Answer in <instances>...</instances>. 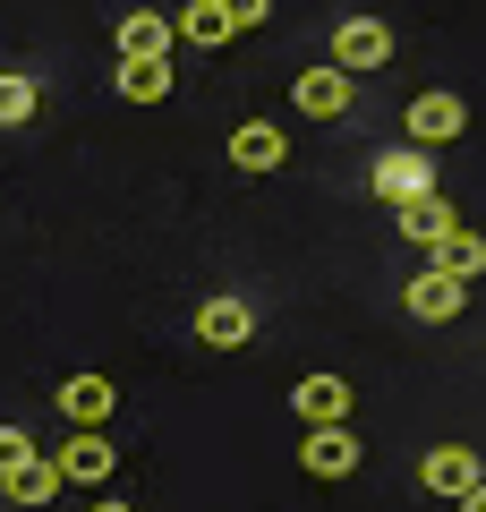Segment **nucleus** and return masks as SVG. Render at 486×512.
Wrapping results in <instances>:
<instances>
[{"label": "nucleus", "mask_w": 486, "mask_h": 512, "mask_svg": "<svg viewBox=\"0 0 486 512\" xmlns=\"http://www.w3.org/2000/svg\"><path fill=\"white\" fill-rule=\"evenodd\" d=\"M401 128H410V146H452V137H469V103L435 86L418 103H401Z\"/></svg>", "instance_id": "f257e3e1"}, {"label": "nucleus", "mask_w": 486, "mask_h": 512, "mask_svg": "<svg viewBox=\"0 0 486 512\" xmlns=\"http://www.w3.org/2000/svg\"><path fill=\"white\" fill-rule=\"evenodd\" d=\"M52 470H60V487H103V478L120 470V444H111L103 427H77V436L52 453Z\"/></svg>", "instance_id": "f03ea898"}, {"label": "nucleus", "mask_w": 486, "mask_h": 512, "mask_svg": "<svg viewBox=\"0 0 486 512\" xmlns=\"http://www.w3.org/2000/svg\"><path fill=\"white\" fill-rule=\"evenodd\" d=\"M367 188H376L384 205H410V197H427V188H435V163H427V146H393V154H376Z\"/></svg>", "instance_id": "7ed1b4c3"}, {"label": "nucleus", "mask_w": 486, "mask_h": 512, "mask_svg": "<svg viewBox=\"0 0 486 512\" xmlns=\"http://www.w3.org/2000/svg\"><path fill=\"white\" fill-rule=\"evenodd\" d=\"M384 60H393V26L384 18H342L333 26V69L367 77V69H384Z\"/></svg>", "instance_id": "20e7f679"}, {"label": "nucleus", "mask_w": 486, "mask_h": 512, "mask_svg": "<svg viewBox=\"0 0 486 512\" xmlns=\"http://www.w3.org/2000/svg\"><path fill=\"white\" fill-rule=\"evenodd\" d=\"M290 103H299L307 120H350V103H359V77L324 60V69H307L299 86H290Z\"/></svg>", "instance_id": "39448f33"}, {"label": "nucleus", "mask_w": 486, "mask_h": 512, "mask_svg": "<svg viewBox=\"0 0 486 512\" xmlns=\"http://www.w3.org/2000/svg\"><path fill=\"white\" fill-rule=\"evenodd\" d=\"M350 402H359L350 376H299L290 384V410H299L307 427H350Z\"/></svg>", "instance_id": "423d86ee"}, {"label": "nucleus", "mask_w": 486, "mask_h": 512, "mask_svg": "<svg viewBox=\"0 0 486 512\" xmlns=\"http://www.w3.org/2000/svg\"><path fill=\"white\" fill-rule=\"evenodd\" d=\"M401 308H410L418 325H452V316L469 308V291H461L452 274H435V265H418V274H410V291H401Z\"/></svg>", "instance_id": "0eeeda50"}, {"label": "nucleus", "mask_w": 486, "mask_h": 512, "mask_svg": "<svg viewBox=\"0 0 486 512\" xmlns=\"http://www.w3.org/2000/svg\"><path fill=\"white\" fill-rule=\"evenodd\" d=\"M52 402H60V419H69V427H103L111 410H120V384H111V376H60Z\"/></svg>", "instance_id": "6e6552de"}, {"label": "nucleus", "mask_w": 486, "mask_h": 512, "mask_svg": "<svg viewBox=\"0 0 486 512\" xmlns=\"http://www.w3.org/2000/svg\"><path fill=\"white\" fill-rule=\"evenodd\" d=\"M197 342L205 350H248L256 342V308L248 299H205L197 308Z\"/></svg>", "instance_id": "1a4fd4ad"}, {"label": "nucleus", "mask_w": 486, "mask_h": 512, "mask_svg": "<svg viewBox=\"0 0 486 512\" xmlns=\"http://www.w3.org/2000/svg\"><path fill=\"white\" fill-rule=\"evenodd\" d=\"M299 470L307 478H350V470H359V436H350V427H307Z\"/></svg>", "instance_id": "9d476101"}, {"label": "nucleus", "mask_w": 486, "mask_h": 512, "mask_svg": "<svg viewBox=\"0 0 486 512\" xmlns=\"http://www.w3.org/2000/svg\"><path fill=\"white\" fill-rule=\"evenodd\" d=\"M418 478H427V495H452V504H461L486 470H478V453H469V444H435V453L418 461Z\"/></svg>", "instance_id": "9b49d317"}, {"label": "nucleus", "mask_w": 486, "mask_h": 512, "mask_svg": "<svg viewBox=\"0 0 486 512\" xmlns=\"http://www.w3.org/2000/svg\"><path fill=\"white\" fill-rule=\"evenodd\" d=\"M427 265H435V274H452V282H461V291H469V282L486 274V239L469 231V222H452V231H444V239H435V248H427Z\"/></svg>", "instance_id": "f8f14e48"}, {"label": "nucleus", "mask_w": 486, "mask_h": 512, "mask_svg": "<svg viewBox=\"0 0 486 512\" xmlns=\"http://www.w3.org/2000/svg\"><path fill=\"white\" fill-rule=\"evenodd\" d=\"M231 163H239V171H282V163H290V137H282L273 120H239V128H231Z\"/></svg>", "instance_id": "ddd939ff"}, {"label": "nucleus", "mask_w": 486, "mask_h": 512, "mask_svg": "<svg viewBox=\"0 0 486 512\" xmlns=\"http://www.w3.org/2000/svg\"><path fill=\"white\" fill-rule=\"evenodd\" d=\"M111 43H120V60H171V43H180V35H171V18H154V9H128Z\"/></svg>", "instance_id": "4468645a"}, {"label": "nucleus", "mask_w": 486, "mask_h": 512, "mask_svg": "<svg viewBox=\"0 0 486 512\" xmlns=\"http://www.w3.org/2000/svg\"><path fill=\"white\" fill-rule=\"evenodd\" d=\"M0 495H9V504H52V495H60L52 453H26V461H9V470H0Z\"/></svg>", "instance_id": "2eb2a0df"}, {"label": "nucleus", "mask_w": 486, "mask_h": 512, "mask_svg": "<svg viewBox=\"0 0 486 512\" xmlns=\"http://www.w3.org/2000/svg\"><path fill=\"white\" fill-rule=\"evenodd\" d=\"M171 35L197 43V52H222V43H239V35H231V18H222V0H188L180 18H171Z\"/></svg>", "instance_id": "dca6fc26"}, {"label": "nucleus", "mask_w": 486, "mask_h": 512, "mask_svg": "<svg viewBox=\"0 0 486 512\" xmlns=\"http://www.w3.org/2000/svg\"><path fill=\"white\" fill-rule=\"evenodd\" d=\"M393 214H401V239H418V248H435V239H444L452 222H461L444 197H435V188H427V197H410V205H393Z\"/></svg>", "instance_id": "f3484780"}, {"label": "nucleus", "mask_w": 486, "mask_h": 512, "mask_svg": "<svg viewBox=\"0 0 486 512\" xmlns=\"http://www.w3.org/2000/svg\"><path fill=\"white\" fill-rule=\"evenodd\" d=\"M120 94L128 103H162L171 94V60H120Z\"/></svg>", "instance_id": "a211bd4d"}, {"label": "nucleus", "mask_w": 486, "mask_h": 512, "mask_svg": "<svg viewBox=\"0 0 486 512\" xmlns=\"http://www.w3.org/2000/svg\"><path fill=\"white\" fill-rule=\"evenodd\" d=\"M35 103H43V94H35V77L0 69V128H26V120H35Z\"/></svg>", "instance_id": "6ab92c4d"}, {"label": "nucleus", "mask_w": 486, "mask_h": 512, "mask_svg": "<svg viewBox=\"0 0 486 512\" xmlns=\"http://www.w3.org/2000/svg\"><path fill=\"white\" fill-rule=\"evenodd\" d=\"M222 18H231V35H248V26L273 18V0H222Z\"/></svg>", "instance_id": "aec40b11"}, {"label": "nucleus", "mask_w": 486, "mask_h": 512, "mask_svg": "<svg viewBox=\"0 0 486 512\" xmlns=\"http://www.w3.org/2000/svg\"><path fill=\"white\" fill-rule=\"evenodd\" d=\"M35 453V444H26V427H0V470H9V461H26Z\"/></svg>", "instance_id": "412c9836"}, {"label": "nucleus", "mask_w": 486, "mask_h": 512, "mask_svg": "<svg viewBox=\"0 0 486 512\" xmlns=\"http://www.w3.org/2000/svg\"><path fill=\"white\" fill-rule=\"evenodd\" d=\"M461 512H486V478H478V487H469V495H461Z\"/></svg>", "instance_id": "4be33fe9"}, {"label": "nucleus", "mask_w": 486, "mask_h": 512, "mask_svg": "<svg viewBox=\"0 0 486 512\" xmlns=\"http://www.w3.org/2000/svg\"><path fill=\"white\" fill-rule=\"evenodd\" d=\"M94 512H137V504H111V495H103V504H94Z\"/></svg>", "instance_id": "5701e85b"}]
</instances>
